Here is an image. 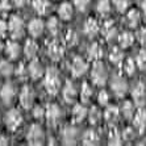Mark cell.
<instances>
[{
    "label": "cell",
    "instance_id": "cell-1",
    "mask_svg": "<svg viewBox=\"0 0 146 146\" xmlns=\"http://www.w3.org/2000/svg\"><path fill=\"white\" fill-rule=\"evenodd\" d=\"M44 87L49 95H57L61 88V80H59V72L57 68L51 67L45 72Z\"/></svg>",
    "mask_w": 146,
    "mask_h": 146
},
{
    "label": "cell",
    "instance_id": "cell-2",
    "mask_svg": "<svg viewBox=\"0 0 146 146\" xmlns=\"http://www.w3.org/2000/svg\"><path fill=\"white\" fill-rule=\"evenodd\" d=\"M91 79L94 82V84L99 86V87H103V86L107 83V79H108V71H107L106 65L103 63L102 61H96L92 66L91 70Z\"/></svg>",
    "mask_w": 146,
    "mask_h": 146
},
{
    "label": "cell",
    "instance_id": "cell-3",
    "mask_svg": "<svg viewBox=\"0 0 146 146\" xmlns=\"http://www.w3.org/2000/svg\"><path fill=\"white\" fill-rule=\"evenodd\" d=\"M8 31H9L11 37L13 40H20L23 38L24 36V32H25V24H24V20L21 19L20 16H11L9 21H8Z\"/></svg>",
    "mask_w": 146,
    "mask_h": 146
},
{
    "label": "cell",
    "instance_id": "cell-4",
    "mask_svg": "<svg viewBox=\"0 0 146 146\" xmlns=\"http://www.w3.org/2000/svg\"><path fill=\"white\" fill-rule=\"evenodd\" d=\"M27 141L29 145H42L45 141V133L38 124H32L27 133Z\"/></svg>",
    "mask_w": 146,
    "mask_h": 146
},
{
    "label": "cell",
    "instance_id": "cell-5",
    "mask_svg": "<svg viewBox=\"0 0 146 146\" xmlns=\"http://www.w3.org/2000/svg\"><path fill=\"white\" fill-rule=\"evenodd\" d=\"M111 88L117 98H122L128 91V82L122 75H115L111 80Z\"/></svg>",
    "mask_w": 146,
    "mask_h": 146
},
{
    "label": "cell",
    "instance_id": "cell-6",
    "mask_svg": "<svg viewBox=\"0 0 146 146\" xmlns=\"http://www.w3.org/2000/svg\"><path fill=\"white\" fill-rule=\"evenodd\" d=\"M48 55L51 61H54V62L61 61L62 58H63V55H65V48H63V45L57 40H53L51 42H49Z\"/></svg>",
    "mask_w": 146,
    "mask_h": 146
},
{
    "label": "cell",
    "instance_id": "cell-7",
    "mask_svg": "<svg viewBox=\"0 0 146 146\" xmlns=\"http://www.w3.org/2000/svg\"><path fill=\"white\" fill-rule=\"evenodd\" d=\"M23 122V115H21L17 109H11L9 112H7L5 115V125L9 130L15 132V130L21 125Z\"/></svg>",
    "mask_w": 146,
    "mask_h": 146
},
{
    "label": "cell",
    "instance_id": "cell-8",
    "mask_svg": "<svg viewBox=\"0 0 146 146\" xmlns=\"http://www.w3.org/2000/svg\"><path fill=\"white\" fill-rule=\"evenodd\" d=\"M87 68H88L87 62L82 57H78V55H76L71 61V63H70V71H71L72 76H75V78H79L82 75H84L86 71H87Z\"/></svg>",
    "mask_w": 146,
    "mask_h": 146
},
{
    "label": "cell",
    "instance_id": "cell-9",
    "mask_svg": "<svg viewBox=\"0 0 146 146\" xmlns=\"http://www.w3.org/2000/svg\"><path fill=\"white\" fill-rule=\"evenodd\" d=\"M45 119H46V121L50 126H55L59 121V119H61V108L54 103L48 104L46 112H45Z\"/></svg>",
    "mask_w": 146,
    "mask_h": 146
},
{
    "label": "cell",
    "instance_id": "cell-10",
    "mask_svg": "<svg viewBox=\"0 0 146 146\" xmlns=\"http://www.w3.org/2000/svg\"><path fill=\"white\" fill-rule=\"evenodd\" d=\"M132 98L134 100V104L137 107H143L146 104V87L143 83H137L136 87L132 91Z\"/></svg>",
    "mask_w": 146,
    "mask_h": 146
},
{
    "label": "cell",
    "instance_id": "cell-11",
    "mask_svg": "<svg viewBox=\"0 0 146 146\" xmlns=\"http://www.w3.org/2000/svg\"><path fill=\"white\" fill-rule=\"evenodd\" d=\"M78 136H79L78 129L72 125L65 126L63 130H62V133H61L62 141H63L65 145H75L76 139H78Z\"/></svg>",
    "mask_w": 146,
    "mask_h": 146
},
{
    "label": "cell",
    "instance_id": "cell-12",
    "mask_svg": "<svg viewBox=\"0 0 146 146\" xmlns=\"http://www.w3.org/2000/svg\"><path fill=\"white\" fill-rule=\"evenodd\" d=\"M33 100H34V92L29 86H24L23 90L20 92V104L23 108L29 109L33 106Z\"/></svg>",
    "mask_w": 146,
    "mask_h": 146
},
{
    "label": "cell",
    "instance_id": "cell-13",
    "mask_svg": "<svg viewBox=\"0 0 146 146\" xmlns=\"http://www.w3.org/2000/svg\"><path fill=\"white\" fill-rule=\"evenodd\" d=\"M133 126L138 130V133H142L146 129V111L142 107L133 116Z\"/></svg>",
    "mask_w": 146,
    "mask_h": 146
},
{
    "label": "cell",
    "instance_id": "cell-14",
    "mask_svg": "<svg viewBox=\"0 0 146 146\" xmlns=\"http://www.w3.org/2000/svg\"><path fill=\"white\" fill-rule=\"evenodd\" d=\"M62 96H63V100L68 104H71L76 100V96H78V92H76V88L75 86L72 84L70 80L66 82V84L63 86V90H62Z\"/></svg>",
    "mask_w": 146,
    "mask_h": 146
},
{
    "label": "cell",
    "instance_id": "cell-15",
    "mask_svg": "<svg viewBox=\"0 0 146 146\" xmlns=\"http://www.w3.org/2000/svg\"><path fill=\"white\" fill-rule=\"evenodd\" d=\"M28 75H31L32 79H40L44 75V67L41 65V62L36 58L31 59V63L28 65Z\"/></svg>",
    "mask_w": 146,
    "mask_h": 146
},
{
    "label": "cell",
    "instance_id": "cell-16",
    "mask_svg": "<svg viewBox=\"0 0 146 146\" xmlns=\"http://www.w3.org/2000/svg\"><path fill=\"white\" fill-rule=\"evenodd\" d=\"M83 32H84V34L87 36V37H95L96 34L100 32V27H99V23L96 19H92V17H90V19H87L84 23V27H83Z\"/></svg>",
    "mask_w": 146,
    "mask_h": 146
},
{
    "label": "cell",
    "instance_id": "cell-17",
    "mask_svg": "<svg viewBox=\"0 0 146 146\" xmlns=\"http://www.w3.org/2000/svg\"><path fill=\"white\" fill-rule=\"evenodd\" d=\"M45 29V24L41 19H33V20L29 21V25H28V32L31 33L32 37H40L42 32Z\"/></svg>",
    "mask_w": 146,
    "mask_h": 146
},
{
    "label": "cell",
    "instance_id": "cell-18",
    "mask_svg": "<svg viewBox=\"0 0 146 146\" xmlns=\"http://www.w3.org/2000/svg\"><path fill=\"white\" fill-rule=\"evenodd\" d=\"M102 33H103V37L106 38L107 41H113L117 36V29L115 27V23L112 20H108L103 24L102 28Z\"/></svg>",
    "mask_w": 146,
    "mask_h": 146
},
{
    "label": "cell",
    "instance_id": "cell-19",
    "mask_svg": "<svg viewBox=\"0 0 146 146\" xmlns=\"http://www.w3.org/2000/svg\"><path fill=\"white\" fill-rule=\"evenodd\" d=\"M15 95H16V90H15V86L12 84V83H5V84L3 86L1 91H0L1 100H3L5 104H9L15 99Z\"/></svg>",
    "mask_w": 146,
    "mask_h": 146
},
{
    "label": "cell",
    "instance_id": "cell-20",
    "mask_svg": "<svg viewBox=\"0 0 146 146\" xmlns=\"http://www.w3.org/2000/svg\"><path fill=\"white\" fill-rule=\"evenodd\" d=\"M100 138H99V134L96 133V130L94 129H87L83 136H82V143L87 146H92V145H98Z\"/></svg>",
    "mask_w": 146,
    "mask_h": 146
},
{
    "label": "cell",
    "instance_id": "cell-21",
    "mask_svg": "<svg viewBox=\"0 0 146 146\" xmlns=\"http://www.w3.org/2000/svg\"><path fill=\"white\" fill-rule=\"evenodd\" d=\"M103 53H104V51H103V48L100 46V44H98V42L91 44L88 46V49H87V55H88V58L94 62L100 61L103 58Z\"/></svg>",
    "mask_w": 146,
    "mask_h": 146
},
{
    "label": "cell",
    "instance_id": "cell-22",
    "mask_svg": "<svg viewBox=\"0 0 146 146\" xmlns=\"http://www.w3.org/2000/svg\"><path fill=\"white\" fill-rule=\"evenodd\" d=\"M87 116H88V111L86 109L84 106H82V104H75L74 108H72V112H71L72 121L82 122Z\"/></svg>",
    "mask_w": 146,
    "mask_h": 146
},
{
    "label": "cell",
    "instance_id": "cell-23",
    "mask_svg": "<svg viewBox=\"0 0 146 146\" xmlns=\"http://www.w3.org/2000/svg\"><path fill=\"white\" fill-rule=\"evenodd\" d=\"M120 113H121L120 109L116 106H109L108 108L104 111V119H106V121L108 122L109 125H113V124L117 122V120H119Z\"/></svg>",
    "mask_w": 146,
    "mask_h": 146
},
{
    "label": "cell",
    "instance_id": "cell-24",
    "mask_svg": "<svg viewBox=\"0 0 146 146\" xmlns=\"http://www.w3.org/2000/svg\"><path fill=\"white\" fill-rule=\"evenodd\" d=\"M58 15L61 17V20H65V21H68L72 19V15H74V8H72L71 3H62L58 8Z\"/></svg>",
    "mask_w": 146,
    "mask_h": 146
},
{
    "label": "cell",
    "instance_id": "cell-25",
    "mask_svg": "<svg viewBox=\"0 0 146 146\" xmlns=\"http://www.w3.org/2000/svg\"><path fill=\"white\" fill-rule=\"evenodd\" d=\"M37 53H38V45L37 42L34 40H28L25 42V46H24V54L28 59H33V58L37 57Z\"/></svg>",
    "mask_w": 146,
    "mask_h": 146
},
{
    "label": "cell",
    "instance_id": "cell-26",
    "mask_svg": "<svg viewBox=\"0 0 146 146\" xmlns=\"http://www.w3.org/2000/svg\"><path fill=\"white\" fill-rule=\"evenodd\" d=\"M141 23V13L138 9H130L126 13V24L130 28H137Z\"/></svg>",
    "mask_w": 146,
    "mask_h": 146
},
{
    "label": "cell",
    "instance_id": "cell-27",
    "mask_svg": "<svg viewBox=\"0 0 146 146\" xmlns=\"http://www.w3.org/2000/svg\"><path fill=\"white\" fill-rule=\"evenodd\" d=\"M134 42V34L130 32H122L119 36V45L121 49H128L130 48Z\"/></svg>",
    "mask_w": 146,
    "mask_h": 146
},
{
    "label": "cell",
    "instance_id": "cell-28",
    "mask_svg": "<svg viewBox=\"0 0 146 146\" xmlns=\"http://www.w3.org/2000/svg\"><path fill=\"white\" fill-rule=\"evenodd\" d=\"M20 51H21L20 45L15 42V41H9L7 46H5V53H7V57L9 59H17L19 55H20Z\"/></svg>",
    "mask_w": 146,
    "mask_h": 146
},
{
    "label": "cell",
    "instance_id": "cell-29",
    "mask_svg": "<svg viewBox=\"0 0 146 146\" xmlns=\"http://www.w3.org/2000/svg\"><path fill=\"white\" fill-rule=\"evenodd\" d=\"M32 5L38 15H46L50 8V1L49 0H33Z\"/></svg>",
    "mask_w": 146,
    "mask_h": 146
},
{
    "label": "cell",
    "instance_id": "cell-30",
    "mask_svg": "<svg viewBox=\"0 0 146 146\" xmlns=\"http://www.w3.org/2000/svg\"><path fill=\"white\" fill-rule=\"evenodd\" d=\"M109 61L112 62L113 65H122L124 62V53H122L121 49L119 48H113L109 51Z\"/></svg>",
    "mask_w": 146,
    "mask_h": 146
},
{
    "label": "cell",
    "instance_id": "cell-31",
    "mask_svg": "<svg viewBox=\"0 0 146 146\" xmlns=\"http://www.w3.org/2000/svg\"><path fill=\"white\" fill-rule=\"evenodd\" d=\"M108 143L109 145H115V146H119L122 143V134L116 128H111V130H109Z\"/></svg>",
    "mask_w": 146,
    "mask_h": 146
},
{
    "label": "cell",
    "instance_id": "cell-32",
    "mask_svg": "<svg viewBox=\"0 0 146 146\" xmlns=\"http://www.w3.org/2000/svg\"><path fill=\"white\" fill-rule=\"evenodd\" d=\"M121 115L128 120H133V116H134V106H133L132 102H124L120 109Z\"/></svg>",
    "mask_w": 146,
    "mask_h": 146
},
{
    "label": "cell",
    "instance_id": "cell-33",
    "mask_svg": "<svg viewBox=\"0 0 146 146\" xmlns=\"http://www.w3.org/2000/svg\"><path fill=\"white\" fill-rule=\"evenodd\" d=\"M92 95H94L92 87L87 83V82H84V83L82 84V88H80V100L83 103H88L90 99L92 98Z\"/></svg>",
    "mask_w": 146,
    "mask_h": 146
},
{
    "label": "cell",
    "instance_id": "cell-34",
    "mask_svg": "<svg viewBox=\"0 0 146 146\" xmlns=\"http://www.w3.org/2000/svg\"><path fill=\"white\" fill-rule=\"evenodd\" d=\"M102 116H103L102 111H100L98 107H92V108L88 111V121H90V124H92V125L99 124L100 120H102Z\"/></svg>",
    "mask_w": 146,
    "mask_h": 146
},
{
    "label": "cell",
    "instance_id": "cell-35",
    "mask_svg": "<svg viewBox=\"0 0 146 146\" xmlns=\"http://www.w3.org/2000/svg\"><path fill=\"white\" fill-rule=\"evenodd\" d=\"M96 9H98L99 15L108 16L111 13V1L109 0H99L96 4Z\"/></svg>",
    "mask_w": 146,
    "mask_h": 146
},
{
    "label": "cell",
    "instance_id": "cell-36",
    "mask_svg": "<svg viewBox=\"0 0 146 146\" xmlns=\"http://www.w3.org/2000/svg\"><path fill=\"white\" fill-rule=\"evenodd\" d=\"M79 41V37L78 34H76V32L72 31V29H68L67 32H66L65 34V44L67 45V46H75V45L78 44Z\"/></svg>",
    "mask_w": 146,
    "mask_h": 146
},
{
    "label": "cell",
    "instance_id": "cell-37",
    "mask_svg": "<svg viewBox=\"0 0 146 146\" xmlns=\"http://www.w3.org/2000/svg\"><path fill=\"white\" fill-rule=\"evenodd\" d=\"M136 66H137V63H134V61H133L132 58H128V59H125V61L122 62V70H124V72L126 75L134 74L136 72Z\"/></svg>",
    "mask_w": 146,
    "mask_h": 146
},
{
    "label": "cell",
    "instance_id": "cell-38",
    "mask_svg": "<svg viewBox=\"0 0 146 146\" xmlns=\"http://www.w3.org/2000/svg\"><path fill=\"white\" fill-rule=\"evenodd\" d=\"M46 27H48V31L51 36H57L58 32H59V23H58V19H55V17H50V19L48 20Z\"/></svg>",
    "mask_w": 146,
    "mask_h": 146
},
{
    "label": "cell",
    "instance_id": "cell-39",
    "mask_svg": "<svg viewBox=\"0 0 146 146\" xmlns=\"http://www.w3.org/2000/svg\"><path fill=\"white\" fill-rule=\"evenodd\" d=\"M0 74L4 76H11L13 74V66L8 61H1L0 62Z\"/></svg>",
    "mask_w": 146,
    "mask_h": 146
},
{
    "label": "cell",
    "instance_id": "cell-40",
    "mask_svg": "<svg viewBox=\"0 0 146 146\" xmlns=\"http://www.w3.org/2000/svg\"><path fill=\"white\" fill-rule=\"evenodd\" d=\"M136 63L139 70H146V50L145 49L138 51V54L136 57Z\"/></svg>",
    "mask_w": 146,
    "mask_h": 146
},
{
    "label": "cell",
    "instance_id": "cell-41",
    "mask_svg": "<svg viewBox=\"0 0 146 146\" xmlns=\"http://www.w3.org/2000/svg\"><path fill=\"white\" fill-rule=\"evenodd\" d=\"M122 141H126V142H130L133 139L136 138V132H134V126L133 128H125L122 130Z\"/></svg>",
    "mask_w": 146,
    "mask_h": 146
},
{
    "label": "cell",
    "instance_id": "cell-42",
    "mask_svg": "<svg viewBox=\"0 0 146 146\" xmlns=\"http://www.w3.org/2000/svg\"><path fill=\"white\" fill-rule=\"evenodd\" d=\"M112 3L119 12H125L128 9V7H129L130 0H112Z\"/></svg>",
    "mask_w": 146,
    "mask_h": 146
},
{
    "label": "cell",
    "instance_id": "cell-43",
    "mask_svg": "<svg viewBox=\"0 0 146 146\" xmlns=\"http://www.w3.org/2000/svg\"><path fill=\"white\" fill-rule=\"evenodd\" d=\"M98 102H99V104L100 106H107L108 104V102H109V96H108V92L107 91H100L99 92V95H98Z\"/></svg>",
    "mask_w": 146,
    "mask_h": 146
},
{
    "label": "cell",
    "instance_id": "cell-44",
    "mask_svg": "<svg viewBox=\"0 0 146 146\" xmlns=\"http://www.w3.org/2000/svg\"><path fill=\"white\" fill-rule=\"evenodd\" d=\"M88 4H90V0H74V5L80 12H84L88 8Z\"/></svg>",
    "mask_w": 146,
    "mask_h": 146
},
{
    "label": "cell",
    "instance_id": "cell-45",
    "mask_svg": "<svg viewBox=\"0 0 146 146\" xmlns=\"http://www.w3.org/2000/svg\"><path fill=\"white\" fill-rule=\"evenodd\" d=\"M137 40H138V42L142 45V46L146 48V27L141 28L138 31V33H137Z\"/></svg>",
    "mask_w": 146,
    "mask_h": 146
},
{
    "label": "cell",
    "instance_id": "cell-46",
    "mask_svg": "<svg viewBox=\"0 0 146 146\" xmlns=\"http://www.w3.org/2000/svg\"><path fill=\"white\" fill-rule=\"evenodd\" d=\"M45 112H46V109L42 108L41 106H36L33 109V116L36 117V119H42V117H45Z\"/></svg>",
    "mask_w": 146,
    "mask_h": 146
},
{
    "label": "cell",
    "instance_id": "cell-47",
    "mask_svg": "<svg viewBox=\"0 0 146 146\" xmlns=\"http://www.w3.org/2000/svg\"><path fill=\"white\" fill-rule=\"evenodd\" d=\"M11 9V4L8 0H0V13H8Z\"/></svg>",
    "mask_w": 146,
    "mask_h": 146
},
{
    "label": "cell",
    "instance_id": "cell-48",
    "mask_svg": "<svg viewBox=\"0 0 146 146\" xmlns=\"http://www.w3.org/2000/svg\"><path fill=\"white\" fill-rule=\"evenodd\" d=\"M27 74H28V67H25L24 65H20V67L17 68V71H16V75L20 79H25V75Z\"/></svg>",
    "mask_w": 146,
    "mask_h": 146
},
{
    "label": "cell",
    "instance_id": "cell-49",
    "mask_svg": "<svg viewBox=\"0 0 146 146\" xmlns=\"http://www.w3.org/2000/svg\"><path fill=\"white\" fill-rule=\"evenodd\" d=\"M8 32V24L4 20H0V37H4Z\"/></svg>",
    "mask_w": 146,
    "mask_h": 146
},
{
    "label": "cell",
    "instance_id": "cell-50",
    "mask_svg": "<svg viewBox=\"0 0 146 146\" xmlns=\"http://www.w3.org/2000/svg\"><path fill=\"white\" fill-rule=\"evenodd\" d=\"M29 1H31V0H13V4L17 8H24L25 5L29 4Z\"/></svg>",
    "mask_w": 146,
    "mask_h": 146
},
{
    "label": "cell",
    "instance_id": "cell-51",
    "mask_svg": "<svg viewBox=\"0 0 146 146\" xmlns=\"http://www.w3.org/2000/svg\"><path fill=\"white\" fill-rule=\"evenodd\" d=\"M0 145H8V138L4 136H0Z\"/></svg>",
    "mask_w": 146,
    "mask_h": 146
},
{
    "label": "cell",
    "instance_id": "cell-52",
    "mask_svg": "<svg viewBox=\"0 0 146 146\" xmlns=\"http://www.w3.org/2000/svg\"><path fill=\"white\" fill-rule=\"evenodd\" d=\"M141 9H142L143 15L146 16V0H142V1H141Z\"/></svg>",
    "mask_w": 146,
    "mask_h": 146
},
{
    "label": "cell",
    "instance_id": "cell-53",
    "mask_svg": "<svg viewBox=\"0 0 146 146\" xmlns=\"http://www.w3.org/2000/svg\"><path fill=\"white\" fill-rule=\"evenodd\" d=\"M1 49H3V44H1V41H0V51H1Z\"/></svg>",
    "mask_w": 146,
    "mask_h": 146
}]
</instances>
